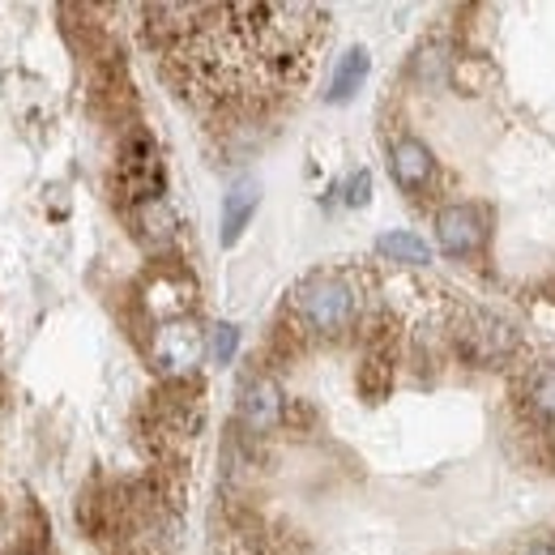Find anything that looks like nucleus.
Wrapping results in <instances>:
<instances>
[{"label":"nucleus","mask_w":555,"mask_h":555,"mask_svg":"<svg viewBox=\"0 0 555 555\" xmlns=\"http://www.w3.org/2000/svg\"><path fill=\"white\" fill-rule=\"evenodd\" d=\"M389 171H393V180H398L406 193H418V189L431 180V171H436L431 150L415 138H402L393 145V154H389Z\"/></svg>","instance_id":"nucleus-5"},{"label":"nucleus","mask_w":555,"mask_h":555,"mask_svg":"<svg viewBox=\"0 0 555 555\" xmlns=\"http://www.w3.org/2000/svg\"><path fill=\"white\" fill-rule=\"evenodd\" d=\"M530 406H534V415L543 418V423L555 427V367L534 376V385H530Z\"/></svg>","instance_id":"nucleus-12"},{"label":"nucleus","mask_w":555,"mask_h":555,"mask_svg":"<svg viewBox=\"0 0 555 555\" xmlns=\"http://www.w3.org/2000/svg\"><path fill=\"white\" fill-rule=\"evenodd\" d=\"M359 389H363V398H385V389H389V363L385 359H367L363 372H359Z\"/></svg>","instance_id":"nucleus-13"},{"label":"nucleus","mask_w":555,"mask_h":555,"mask_svg":"<svg viewBox=\"0 0 555 555\" xmlns=\"http://www.w3.org/2000/svg\"><path fill=\"white\" fill-rule=\"evenodd\" d=\"M257 202H261V193H257V184H248V180H240V184L227 193V202H222V244H235V240L244 235V227H248L253 214H257Z\"/></svg>","instance_id":"nucleus-7"},{"label":"nucleus","mask_w":555,"mask_h":555,"mask_svg":"<svg viewBox=\"0 0 555 555\" xmlns=\"http://www.w3.org/2000/svg\"><path fill=\"white\" fill-rule=\"evenodd\" d=\"M436 240L449 257H470L483 248V218L470 206H444L436 214Z\"/></svg>","instance_id":"nucleus-3"},{"label":"nucleus","mask_w":555,"mask_h":555,"mask_svg":"<svg viewBox=\"0 0 555 555\" xmlns=\"http://www.w3.org/2000/svg\"><path fill=\"white\" fill-rule=\"evenodd\" d=\"M197 354H202V338H197V330L184 321H176V325H163L158 330V338H154V359H158V367L163 372H189L193 363H197Z\"/></svg>","instance_id":"nucleus-4"},{"label":"nucleus","mask_w":555,"mask_h":555,"mask_svg":"<svg viewBox=\"0 0 555 555\" xmlns=\"http://www.w3.org/2000/svg\"><path fill=\"white\" fill-rule=\"evenodd\" d=\"M526 555H555V543H539V547H530Z\"/></svg>","instance_id":"nucleus-16"},{"label":"nucleus","mask_w":555,"mask_h":555,"mask_svg":"<svg viewBox=\"0 0 555 555\" xmlns=\"http://www.w3.org/2000/svg\"><path fill=\"white\" fill-rule=\"evenodd\" d=\"M240 418L253 427V431H270L278 418H282V389H278L270 376H257L244 398H240Z\"/></svg>","instance_id":"nucleus-6"},{"label":"nucleus","mask_w":555,"mask_h":555,"mask_svg":"<svg viewBox=\"0 0 555 555\" xmlns=\"http://www.w3.org/2000/svg\"><path fill=\"white\" fill-rule=\"evenodd\" d=\"M235 347H240V330H235V325H218V330L209 334V359H214V363H231Z\"/></svg>","instance_id":"nucleus-14"},{"label":"nucleus","mask_w":555,"mask_h":555,"mask_svg":"<svg viewBox=\"0 0 555 555\" xmlns=\"http://www.w3.org/2000/svg\"><path fill=\"white\" fill-rule=\"evenodd\" d=\"M508 347H513V334H508L500 321H479L475 330H466V334H462V350H466L470 359H479V363L500 359Z\"/></svg>","instance_id":"nucleus-8"},{"label":"nucleus","mask_w":555,"mask_h":555,"mask_svg":"<svg viewBox=\"0 0 555 555\" xmlns=\"http://www.w3.org/2000/svg\"><path fill=\"white\" fill-rule=\"evenodd\" d=\"M299 312L312 330L321 334H338L347 330L350 317H354V291H350L343 278H312L299 286Z\"/></svg>","instance_id":"nucleus-2"},{"label":"nucleus","mask_w":555,"mask_h":555,"mask_svg":"<svg viewBox=\"0 0 555 555\" xmlns=\"http://www.w3.org/2000/svg\"><path fill=\"white\" fill-rule=\"evenodd\" d=\"M367 193H372V180H367V171L350 176V184H347V206H367Z\"/></svg>","instance_id":"nucleus-15"},{"label":"nucleus","mask_w":555,"mask_h":555,"mask_svg":"<svg viewBox=\"0 0 555 555\" xmlns=\"http://www.w3.org/2000/svg\"><path fill=\"white\" fill-rule=\"evenodd\" d=\"M367 52L363 48H350L347 56L338 61V69H334V77H330V103H347L350 94L363 86V77H367Z\"/></svg>","instance_id":"nucleus-9"},{"label":"nucleus","mask_w":555,"mask_h":555,"mask_svg":"<svg viewBox=\"0 0 555 555\" xmlns=\"http://www.w3.org/2000/svg\"><path fill=\"white\" fill-rule=\"evenodd\" d=\"M376 248H380V257L402 261V266H427L431 261V248L418 235H411V231H389V235L376 240Z\"/></svg>","instance_id":"nucleus-10"},{"label":"nucleus","mask_w":555,"mask_h":555,"mask_svg":"<svg viewBox=\"0 0 555 555\" xmlns=\"http://www.w3.org/2000/svg\"><path fill=\"white\" fill-rule=\"evenodd\" d=\"M138 222L141 231L150 235V240H171V227H176V218H171V209H167V202L163 197H154V202H141L138 206Z\"/></svg>","instance_id":"nucleus-11"},{"label":"nucleus","mask_w":555,"mask_h":555,"mask_svg":"<svg viewBox=\"0 0 555 555\" xmlns=\"http://www.w3.org/2000/svg\"><path fill=\"white\" fill-rule=\"evenodd\" d=\"M176 13L167 52L189 86L222 103L291 90L325 39L317 4H176Z\"/></svg>","instance_id":"nucleus-1"}]
</instances>
